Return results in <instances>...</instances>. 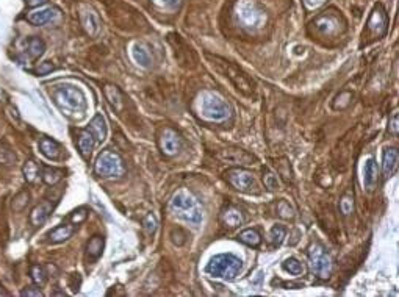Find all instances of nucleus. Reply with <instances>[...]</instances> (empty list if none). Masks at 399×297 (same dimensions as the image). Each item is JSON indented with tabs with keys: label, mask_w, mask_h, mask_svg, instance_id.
Masks as SVG:
<instances>
[{
	"label": "nucleus",
	"mask_w": 399,
	"mask_h": 297,
	"mask_svg": "<svg viewBox=\"0 0 399 297\" xmlns=\"http://www.w3.org/2000/svg\"><path fill=\"white\" fill-rule=\"evenodd\" d=\"M74 231H75L74 225H71V224H61V225L55 227L53 230H50L47 236H49V241H50V243L58 244V243L68 241L69 238L74 235Z\"/></svg>",
	"instance_id": "nucleus-17"
},
{
	"label": "nucleus",
	"mask_w": 399,
	"mask_h": 297,
	"mask_svg": "<svg viewBox=\"0 0 399 297\" xmlns=\"http://www.w3.org/2000/svg\"><path fill=\"white\" fill-rule=\"evenodd\" d=\"M160 147L165 155H175L182 147V138L172 129H165L160 135Z\"/></svg>",
	"instance_id": "nucleus-9"
},
{
	"label": "nucleus",
	"mask_w": 399,
	"mask_h": 297,
	"mask_svg": "<svg viewBox=\"0 0 399 297\" xmlns=\"http://www.w3.org/2000/svg\"><path fill=\"white\" fill-rule=\"evenodd\" d=\"M63 175H65V172L61 171V169H56V167H44L43 172H41L43 182H44L46 185H49V186L56 185V183L61 180V178H63Z\"/></svg>",
	"instance_id": "nucleus-25"
},
{
	"label": "nucleus",
	"mask_w": 399,
	"mask_h": 297,
	"mask_svg": "<svg viewBox=\"0 0 399 297\" xmlns=\"http://www.w3.org/2000/svg\"><path fill=\"white\" fill-rule=\"evenodd\" d=\"M388 129H391V133H393L394 136H397V132H399V127H397V114L393 116V119H391V125H390Z\"/></svg>",
	"instance_id": "nucleus-43"
},
{
	"label": "nucleus",
	"mask_w": 399,
	"mask_h": 297,
	"mask_svg": "<svg viewBox=\"0 0 399 297\" xmlns=\"http://www.w3.org/2000/svg\"><path fill=\"white\" fill-rule=\"evenodd\" d=\"M53 71V65L52 63H49V61H46V63H41L39 66H38V69H36V72H38V75H47L49 72H52Z\"/></svg>",
	"instance_id": "nucleus-42"
},
{
	"label": "nucleus",
	"mask_w": 399,
	"mask_h": 297,
	"mask_svg": "<svg viewBox=\"0 0 399 297\" xmlns=\"http://www.w3.org/2000/svg\"><path fill=\"white\" fill-rule=\"evenodd\" d=\"M241 267H243V261L238 257L232 253H220L210 260L205 271L210 277L214 279L233 280L240 274Z\"/></svg>",
	"instance_id": "nucleus-2"
},
{
	"label": "nucleus",
	"mask_w": 399,
	"mask_h": 297,
	"mask_svg": "<svg viewBox=\"0 0 399 297\" xmlns=\"http://www.w3.org/2000/svg\"><path fill=\"white\" fill-rule=\"evenodd\" d=\"M39 151L49 160H59L63 157V147H61V144H58L55 139L47 136H43L39 139Z\"/></svg>",
	"instance_id": "nucleus-13"
},
{
	"label": "nucleus",
	"mask_w": 399,
	"mask_h": 297,
	"mask_svg": "<svg viewBox=\"0 0 399 297\" xmlns=\"http://www.w3.org/2000/svg\"><path fill=\"white\" fill-rule=\"evenodd\" d=\"M16 161V155L11 148L5 144H0V164L10 166Z\"/></svg>",
	"instance_id": "nucleus-34"
},
{
	"label": "nucleus",
	"mask_w": 399,
	"mask_h": 297,
	"mask_svg": "<svg viewBox=\"0 0 399 297\" xmlns=\"http://www.w3.org/2000/svg\"><path fill=\"white\" fill-rule=\"evenodd\" d=\"M227 182L241 193H258V185L255 182L254 175L249 171L244 169H230L226 172Z\"/></svg>",
	"instance_id": "nucleus-8"
},
{
	"label": "nucleus",
	"mask_w": 399,
	"mask_h": 297,
	"mask_svg": "<svg viewBox=\"0 0 399 297\" xmlns=\"http://www.w3.org/2000/svg\"><path fill=\"white\" fill-rule=\"evenodd\" d=\"M221 219H223L224 225L229 227V228H235V227H238L244 222L241 210L236 206H233V205H229V206L224 208L223 213H221Z\"/></svg>",
	"instance_id": "nucleus-16"
},
{
	"label": "nucleus",
	"mask_w": 399,
	"mask_h": 297,
	"mask_svg": "<svg viewBox=\"0 0 399 297\" xmlns=\"http://www.w3.org/2000/svg\"><path fill=\"white\" fill-rule=\"evenodd\" d=\"M104 238L102 236H93L89 240L88 246H86V253L89 257V260H97L101 255H102V250H104Z\"/></svg>",
	"instance_id": "nucleus-22"
},
{
	"label": "nucleus",
	"mask_w": 399,
	"mask_h": 297,
	"mask_svg": "<svg viewBox=\"0 0 399 297\" xmlns=\"http://www.w3.org/2000/svg\"><path fill=\"white\" fill-rule=\"evenodd\" d=\"M46 2H47V0H27V5H28V7H32V8H35V7L44 5Z\"/></svg>",
	"instance_id": "nucleus-45"
},
{
	"label": "nucleus",
	"mask_w": 399,
	"mask_h": 297,
	"mask_svg": "<svg viewBox=\"0 0 399 297\" xmlns=\"http://www.w3.org/2000/svg\"><path fill=\"white\" fill-rule=\"evenodd\" d=\"M397 151L396 148H385L384 152V160H382V171H384V175L385 178H390L394 172H396V167H397Z\"/></svg>",
	"instance_id": "nucleus-18"
},
{
	"label": "nucleus",
	"mask_w": 399,
	"mask_h": 297,
	"mask_svg": "<svg viewBox=\"0 0 399 297\" xmlns=\"http://www.w3.org/2000/svg\"><path fill=\"white\" fill-rule=\"evenodd\" d=\"M162 2H163L166 7H171V8H174V7L178 5V0H162Z\"/></svg>",
	"instance_id": "nucleus-46"
},
{
	"label": "nucleus",
	"mask_w": 399,
	"mask_h": 297,
	"mask_svg": "<svg viewBox=\"0 0 399 297\" xmlns=\"http://www.w3.org/2000/svg\"><path fill=\"white\" fill-rule=\"evenodd\" d=\"M199 110H201V114L205 119H210V121L221 122V121H226V119L230 116L229 105L218 96L210 94V93L202 94L201 102H199Z\"/></svg>",
	"instance_id": "nucleus-6"
},
{
	"label": "nucleus",
	"mask_w": 399,
	"mask_h": 297,
	"mask_svg": "<svg viewBox=\"0 0 399 297\" xmlns=\"http://www.w3.org/2000/svg\"><path fill=\"white\" fill-rule=\"evenodd\" d=\"M82 20H83V27L86 30V33L89 36H97L99 30H101V20H99V16L94 13V11H86L82 14Z\"/></svg>",
	"instance_id": "nucleus-20"
},
{
	"label": "nucleus",
	"mask_w": 399,
	"mask_h": 297,
	"mask_svg": "<svg viewBox=\"0 0 399 297\" xmlns=\"http://www.w3.org/2000/svg\"><path fill=\"white\" fill-rule=\"evenodd\" d=\"M86 218H88V210H86V208H78V210H75V211L71 213L69 221H71L74 225H78V224L85 222Z\"/></svg>",
	"instance_id": "nucleus-37"
},
{
	"label": "nucleus",
	"mask_w": 399,
	"mask_h": 297,
	"mask_svg": "<svg viewBox=\"0 0 399 297\" xmlns=\"http://www.w3.org/2000/svg\"><path fill=\"white\" fill-rule=\"evenodd\" d=\"M377 182V164L374 158H368L363 166V186L368 191H373Z\"/></svg>",
	"instance_id": "nucleus-15"
},
{
	"label": "nucleus",
	"mask_w": 399,
	"mask_h": 297,
	"mask_svg": "<svg viewBox=\"0 0 399 297\" xmlns=\"http://www.w3.org/2000/svg\"><path fill=\"white\" fill-rule=\"evenodd\" d=\"M80 285H82V277H80V274H71V277H69V288H71L74 292H77V291L80 289Z\"/></svg>",
	"instance_id": "nucleus-41"
},
{
	"label": "nucleus",
	"mask_w": 399,
	"mask_h": 297,
	"mask_svg": "<svg viewBox=\"0 0 399 297\" xmlns=\"http://www.w3.org/2000/svg\"><path fill=\"white\" fill-rule=\"evenodd\" d=\"M28 199H30V194H28V191H21L14 199H13V210L16 211V213H21V211H24L25 210V206L28 205Z\"/></svg>",
	"instance_id": "nucleus-32"
},
{
	"label": "nucleus",
	"mask_w": 399,
	"mask_h": 297,
	"mask_svg": "<svg viewBox=\"0 0 399 297\" xmlns=\"http://www.w3.org/2000/svg\"><path fill=\"white\" fill-rule=\"evenodd\" d=\"M52 210H53V205H52V202H49V200H44V202L38 203V205L33 208V210H32V213H30V222H32L33 227L43 225V224L49 219Z\"/></svg>",
	"instance_id": "nucleus-12"
},
{
	"label": "nucleus",
	"mask_w": 399,
	"mask_h": 297,
	"mask_svg": "<svg viewBox=\"0 0 399 297\" xmlns=\"http://www.w3.org/2000/svg\"><path fill=\"white\" fill-rule=\"evenodd\" d=\"M132 56H133L135 61H136L141 68H144V69H149V68L152 66V58H150L149 52H147L143 46H138V44L133 46Z\"/></svg>",
	"instance_id": "nucleus-23"
},
{
	"label": "nucleus",
	"mask_w": 399,
	"mask_h": 297,
	"mask_svg": "<svg viewBox=\"0 0 399 297\" xmlns=\"http://www.w3.org/2000/svg\"><path fill=\"white\" fill-rule=\"evenodd\" d=\"M171 211L182 221H185L194 227L202 222V211L201 206L194 197L187 193H178L171 200Z\"/></svg>",
	"instance_id": "nucleus-3"
},
{
	"label": "nucleus",
	"mask_w": 399,
	"mask_h": 297,
	"mask_svg": "<svg viewBox=\"0 0 399 297\" xmlns=\"http://www.w3.org/2000/svg\"><path fill=\"white\" fill-rule=\"evenodd\" d=\"M340 211L343 216H349L352 211H354V197L352 194H345L342 199H340Z\"/></svg>",
	"instance_id": "nucleus-35"
},
{
	"label": "nucleus",
	"mask_w": 399,
	"mask_h": 297,
	"mask_svg": "<svg viewBox=\"0 0 399 297\" xmlns=\"http://www.w3.org/2000/svg\"><path fill=\"white\" fill-rule=\"evenodd\" d=\"M105 97H107V100L111 103V107L116 108L117 111L122 108V103H124V97H122L121 91H119L116 86H111V84L105 86Z\"/></svg>",
	"instance_id": "nucleus-26"
},
{
	"label": "nucleus",
	"mask_w": 399,
	"mask_h": 297,
	"mask_svg": "<svg viewBox=\"0 0 399 297\" xmlns=\"http://www.w3.org/2000/svg\"><path fill=\"white\" fill-rule=\"evenodd\" d=\"M30 274H32L33 283L38 285V286H43V285L47 282V274H46V271H44L43 266H38V264L32 266V271H30Z\"/></svg>",
	"instance_id": "nucleus-33"
},
{
	"label": "nucleus",
	"mask_w": 399,
	"mask_h": 297,
	"mask_svg": "<svg viewBox=\"0 0 399 297\" xmlns=\"http://www.w3.org/2000/svg\"><path fill=\"white\" fill-rule=\"evenodd\" d=\"M88 130L94 135V138H96L97 142L105 141V138H107V122H105L104 116H102V114L94 116V117H93V121L89 122Z\"/></svg>",
	"instance_id": "nucleus-21"
},
{
	"label": "nucleus",
	"mask_w": 399,
	"mask_h": 297,
	"mask_svg": "<svg viewBox=\"0 0 399 297\" xmlns=\"http://www.w3.org/2000/svg\"><path fill=\"white\" fill-rule=\"evenodd\" d=\"M22 297H43V291L36 286H28L27 289H24L21 292Z\"/></svg>",
	"instance_id": "nucleus-40"
},
{
	"label": "nucleus",
	"mask_w": 399,
	"mask_h": 297,
	"mask_svg": "<svg viewBox=\"0 0 399 297\" xmlns=\"http://www.w3.org/2000/svg\"><path fill=\"white\" fill-rule=\"evenodd\" d=\"M282 267H284L287 272H290L291 275H296V277L304 274V266H302V263L297 261L296 258H288V260H285L284 264H282Z\"/></svg>",
	"instance_id": "nucleus-31"
},
{
	"label": "nucleus",
	"mask_w": 399,
	"mask_h": 297,
	"mask_svg": "<svg viewBox=\"0 0 399 297\" xmlns=\"http://www.w3.org/2000/svg\"><path fill=\"white\" fill-rule=\"evenodd\" d=\"M143 227H144V230H146L149 235H152L153 231L157 230V219H155V216H153V215H147V216L144 218V221H143Z\"/></svg>",
	"instance_id": "nucleus-39"
},
{
	"label": "nucleus",
	"mask_w": 399,
	"mask_h": 297,
	"mask_svg": "<svg viewBox=\"0 0 399 297\" xmlns=\"http://www.w3.org/2000/svg\"><path fill=\"white\" fill-rule=\"evenodd\" d=\"M94 145H96V138H94V135L91 133L88 129L78 132V136H77V147H78V151H80V154H82V157H83L85 160H88V158L91 157V152H93Z\"/></svg>",
	"instance_id": "nucleus-14"
},
{
	"label": "nucleus",
	"mask_w": 399,
	"mask_h": 297,
	"mask_svg": "<svg viewBox=\"0 0 399 297\" xmlns=\"http://www.w3.org/2000/svg\"><path fill=\"white\" fill-rule=\"evenodd\" d=\"M44 49H46V46L39 38H30L27 41V53L32 59L39 58L44 53Z\"/></svg>",
	"instance_id": "nucleus-28"
},
{
	"label": "nucleus",
	"mask_w": 399,
	"mask_h": 297,
	"mask_svg": "<svg viewBox=\"0 0 399 297\" xmlns=\"http://www.w3.org/2000/svg\"><path fill=\"white\" fill-rule=\"evenodd\" d=\"M238 240H240L243 244L249 246V247H258L260 243H262V236H260V233H258L257 230L248 228V230H244V231L240 233Z\"/></svg>",
	"instance_id": "nucleus-24"
},
{
	"label": "nucleus",
	"mask_w": 399,
	"mask_h": 297,
	"mask_svg": "<svg viewBox=\"0 0 399 297\" xmlns=\"http://www.w3.org/2000/svg\"><path fill=\"white\" fill-rule=\"evenodd\" d=\"M211 61H213V68H216V71L223 77L229 78L240 93H243L244 96L254 94V91H255L254 81L240 68H236L235 65H232L229 61H224V59H220V58H211Z\"/></svg>",
	"instance_id": "nucleus-4"
},
{
	"label": "nucleus",
	"mask_w": 399,
	"mask_h": 297,
	"mask_svg": "<svg viewBox=\"0 0 399 297\" xmlns=\"http://www.w3.org/2000/svg\"><path fill=\"white\" fill-rule=\"evenodd\" d=\"M220 158L230 164H254V161H255L254 155L248 154L246 151H243V148H233V147L221 151Z\"/></svg>",
	"instance_id": "nucleus-11"
},
{
	"label": "nucleus",
	"mask_w": 399,
	"mask_h": 297,
	"mask_svg": "<svg viewBox=\"0 0 399 297\" xmlns=\"http://www.w3.org/2000/svg\"><path fill=\"white\" fill-rule=\"evenodd\" d=\"M263 182H265V186H266L269 191H275V189H279V188H281V185H279V180H277V177H275L272 172H269L268 169H265Z\"/></svg>",
	"instance_id": "nucleus-36"
},
{
	"label": "nucleus",
	"mask_w": 399,
	"mask_h": 297,
	"mask_svg": "<svg viewBox=\"0 0 399 297\" xmlns=\"http://www.w3.org/2000/svg\"><path fill=\"white\" fill-rule=\"evenodd\" d=\"M282 286L287 288V289H297V288H304L302 283H294V282H285V283H282Z\"/></svg>",
	"instance_id": "nucleus-44"
},
{
	"label": "nucleus",
	"mask_w": 399,
	"mask_h": 297,
	"mask_svg": "<svg viewBox=\"0 0 399 297\" xmlns=\"http://www.w3.org/2000/svg\"><path fill=\"white\" fill-rule=\"evenodd\" d=\"M287 236V228L284 225H274L271 228V233H269V243H271V247H279L284 240Z\"/></svg>",
	"instance_id": "nucleus-29"
},
{
	"label": "nucleus",
	"mask_w": 399,
	"mask_h": 297,
	"mask_svg": "<svg viewBox=\"0 0 399 297\" xmlns=\"http://www.w3.org/2000/svg\"><path fill=\"white\" fill-rule=\"evenodd\" d=\"M53 100H55L56 107L68 117L80 119L85 114L86 99H85V94L75 86H71V84L58 86L53 91Z\"/></svg>",
	"instance_id": "nucleus-1"
},
{
	"label": "nucleus",
	"mask_w": 399,
	"mask_h": 297,
	"mask_svg": "<svg viewBox=\"0 0 399 297\" xmlns=\"http://www.w3.org/2000/svg\"><path fill=\"white\" fill-rule=\"evenodd\" d=\"M24 177H25V180H27V183H35L38 178H39V166H38V163L35 161V160H28V161H25V164H24Z\"/></svg>",
	"instance_id": "nucleus-27"
},
{
	"label": "nucleus",
	"mask_w": 399,
	"mask_h": 297,
	"mask_svg": "<svg viewBox=\"0 0 399 297\" xmlns=\"http://www.w3.org/2000/svg\"><path fill=\"white\" fill-rule=\"evenodd\" d=\"M94 171L99 177L105 178H119L126 174L124 160L121 158L117 152L113 151H104L94 164Z\"/></svg>",
	"instance_id": "nucleus-5"
},
{
	"label": "nucleus",
	"mask_w": 399,
	"mask_h": 297,
	"mask_svg": "<svg viewBox=\"0 0 399 297\" xmlns=\"http://www.w3.org/2000/svg\"><path fill=\"white\" fill-rule=\"evenodd\" d=\"M171 240L175 246H183L187 243V233L183 231L182 228H174L171 231Z\"/></svg>",
	"instance_id": "nucleus-38"
},
{
	"label": "nucleus",
	"mask_w": 399,
	"mask_h": 297,
	"mask_svg": "<svg viewBox=\"0 0 399 297\" xmlns=\"http://www.w3.org/2000/svg\"><path fill=\"white\" fill-rule=\"evenodd\" d=\"M387 24H388V19H387L385 10L382 8V5H377L370 17V20H368V32H371L374 36H384L387 32Z\"/></svg>",
	"instance_id": "nucleus-10"
},
{
	"label": "nucleus",
	"mask_w": 399,
	"mask_h": 297,
	"mask_svg": "<svg viewBox=\"0 0 399 297\" xmlns=\"http://www.w3.org/2000/svg\"><path fill=\"white\" fill-rule=\"evenodd\" d=\"M58 14V10L56 8H44V10H38V11H32L28 13L27 19L35 24V25H44V24H49L52 22V19Z\"/></svg>",
	"instance_id": "nucleus-19"
},
{
	"label": "nucleus",
	"mask_w": 399,
	"mask_h": 297,
	"mask_svg": "<svg viewBox=\"0 0 399 297\" xmlns=\"http://www.w3.org/2000/svg\"><path fill=\"white\" fill-rule=\"evenodd\" d=\"M310 264H312V272L315 277L326 280L332 274V258L326 252V249L320 243H313L309 249Z\"/></svg>",
	"instance_id": "nucleus-7"
},
{
	"label": "nucleus",
	"mask_w": 399,
	"mask_h": 297,
	"mask_svg": "<svg viewBox=\"0 0 399 297\" xmlns=\"http://www.w3.org/2000/svg\"><path fill=\"white\" fill-rule=\"evenodd\" d=\"M275 208H277V215L279 218L282 219H294L296 213H294V208L290 205V202H287L285 199L279 200L277 205H275Z\"/></svg>",
	"instance_id": "nucleus-30"
}]
</instances>
